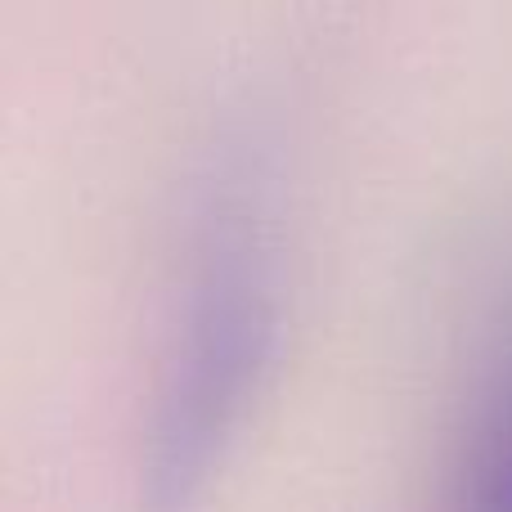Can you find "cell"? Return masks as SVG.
Returning a JSON list of instances; mask_svg holds the SVG:
<instances>
[{"instance_id": "2", "label": "cell", "mask_w": 512, "mask_h": 512, "mask_svg": "<svg viewBox=\"0 0 512 512\" xmlns=\"http://www.w3.org/2000/svg\"><path fill=\"white\" fill-rule=\"evenodd\" d=\"M454 512H512V364L472 445Z\"/></svg>"}, {"instance_id": "1", "label": "cell", "mask_w": 512, "mask_h": 512, "mask_svg": "<svg viewBox=\"0 0 512 512\" xmlns=\"http://www.w3.org/2000/svg\"><path fill=\"white\" fill-rule=\"evenodd\" d=\"M274 342V265L261 203L239 176L212 189L176 337L144 423L140 512H189Z\"/></svg>"}]
</instances>
